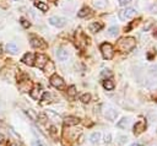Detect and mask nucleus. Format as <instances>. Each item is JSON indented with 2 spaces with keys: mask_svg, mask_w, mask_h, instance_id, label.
<instances>
[{
  "mask_svg": "<svg viewBox=\"0 0 157 146\" xmlns=\"http://www.w3.org/2000/svg\"><path fill=\"white\" fill-rule=\"evenodd\" d=\"M101 52H102L103 58L107 60H111L114 56V49H113L112 44H109V43H103L101 45Z\"/></svg>",
  "mask_w": 157,
  "mask_h": 146,
  "instance_id": "f03ea898",
  "label": "nucleus"
},
{
  "mask_svg": "<svg viewBox=\"0 0 157 146\" xmlns=\"http://www.w3.org/2000/svg\"><path fill=\"white\" fill-rule=\"evenodd\" d=\"M6 3V0H0V6L1 8H8V4H5Z\"/></svg>",
  "mask_w": 157,
  "mask_h": 146,
  "instance_id": "e433bc0d",
  "label": "nucleus"
},
{
  "mask_svg": "<svg viewBox=\"0 0 157 146\" xmlns=\"http://www.w3.org/2000/svg\"><path fill=\"white\" fill-rule=\"evenodd\" d=\"M104 3L106 0H95V5L97 8H104Z\"/></svg>",
  "mask_w": 157,
  "mask_h": 146,
  "instance_id": "c756f323",
  "label": "nucleus"
},
{
  "mask_svg": "<svg viewBox=\"0 0 157 146\" xmlns=\"http://www.w3.org/2000/svg\"><path fill=\"white\" fill-rule=\"evenodd\" d=\"M129 125V119L128 118H123L122 121H119L118 123H117V127L118 128H122V129H125Z\"/></svg>",
  "mask_w": 157,
  "mask_h": 146,
  "instance_id": "412c9836",
  "label": "nucleus"
},
{
  "mask_svg": "<svg viewBox=\"0 0 157 146\" xmlns=\"http://www.w3.org/2000/svg\"><path fill=\"white\" fill-rule=\"evenodd\" d=\"M136 47V39L133 37H124L120 38L117 43V48L123 53H130Z\"/></svg>",
  "mask_w": 157,
  "mask_h": 146,
  "instance_id": "f257e3e1",
  "label": "nucleus"
},
{
  "mask_svg": "<svg viewBox=\"0 0 157 146\" xmlns=\"http://www.w3.org/2000/svg\"><path fill=\"white\" fill-rule=\"evenodd\" d=\"M21 23H22V26L25 28H27V27H30V22L27 20H25V19H21Z\"/></svg>",
  "mask_w": 157,
  "mask_h": 146,
  "instance_id": "f704fd0d",
  "label": "nucleus"
},
{
  "mask_svg": "<svg viewBox=\"0 0 157 146\" xmlns=\"http://www.w3.org/2000/svg\"><path fill=\"white\" fill-rule=\"evenodd\" d=\"M11 146H19V144H12Z\"/></svg>",
  "mask_w": 157,
  "mask_h": 146,
  "instance_id": "37998d69",
  "label": "nucleus"
},
{
  "mask_svg": "<svg viewBox=\"0 0 157 146\" xmlns=\"http://www.w3.org/2000/svg\"><path fill=\"white\" fill-rule=\"evenodd\" d=\"M38 121H39V123L44 124L47 121H48V118H47L45 114H39V116H38Z\"/></svg>",
  "mask_w": 157,
  "mask_h": 146,
  "instance_id": "c85d7f7f",
  "label": "nucleus"
},
{
  "mask_svg": "<svg viewBox=\"0 0 157 146\" xmlns=\"http://www.w3.org/2000/svg\"><path fill=\"white\" fill-rule=\"evenodd\" d=\"M48 1H50V3H55V1H58V0H48Z\"/></svg>",
  "mask_w": 157,
  "mask_h": 146,
  "instance_id": "a19ab883",
  "label": "nucleus"
},
{
  "mask_svg": "<svg viewBox=\"0 0 157 146\" xmlns=\"http://www.w3.org/2000/svg\"><path fill=\"white\" fill-rule=\"evenodd\" d=\"M34 5H36V8H38V9L42 10L43 12H45L47 10H48V5L44 4V3H42V1H36Z\"/></svg>",
  "mask_w": 157,
  "mask_h": 146,
  "instance_id": "b1692460",
  "label": "nucleus"
},
{
  "mask_svg": "<svg viewBox=\"0 0 157 146\" xmlns=\"http://www.w3.org/2000/svg\"><path fill=\"white\" fill-rule=\"evenodd\" d=\"M48 60H49V59L47 58L44 54H37V55H36V60H34L36 63H34L33 65H36L37 67H39V69H43L44 65L47 64V61H48Z\"/></svg>",
  "mask_w": 157,
  "mask_h": 146,
  "instance_id": "423d86ee",
  "label": "nucleus"
},
{
  "mask_svg": "<svg viewBox=\"0 0 157 146\" xmlns=\"http://www.w3.org/2000/svg\"><path fill=\"white\" fill-rule=\"evenodd\" d=\"M31 45H32L33 48H44V47H47V44L43 42V39H41L38 37L31 38Z\"/></svg>",
  "mask_w": 157,
  "mask_h": 146,
  "instance_id": "1a4fd4ad",
  "label": "nucleus"
},
{
  "mask_svg": "<svg viewBox=\"0 0 157 146\" xmlns=\"http://www.w3.org/2000/svg\"><path fill=\"white\" fill-rule=\"evenodd\" d=\"M31 87H32V83H31V81L30 80H23V81H20L19 82V88L22 92H28V91H31Z\"/></svg>",
  "mask_w": 157,
  "mask_h": 146,
  "instance_id": "9d476101",
  "label": "nucleus"
},
{
  "mask_svg": "<svg viewBox=\"0 0 157 146\" xmlns=\"http://www.w3.org/2000/svg\"><path fill=\"white\" fill-rule=\"evenodd\" d=\"M101 138H102L101 133H93V134L91 135L90 140H91V143H92V144H98L99 141H101Z\"/></svg>",
  "mask_w": 157,
  "mask_h": 146,
  "instance_id": "a211bd4d",
  "label": "nucleus"
},
{
  "mask_svg": "<svg viewBox=\"0 0 157 146\" xmlns=\"http://www.w3.org/2000/svg\"><path fill=\"white\" fill-rule=\"evenodd\" d=\"M33 58H34V55L32 53H27V54H25V56L22 58V61L25 63L26 65H30V66H32L33 65Z\"/></svg>",
  "mask_w": 157,
  "mask_h": 146,
  "instance_id": "f3484780",
  "label": "nucleus"
},
{
  "mask_svg": "<svg viewBox=\"0 0 157 146\" xmlns=\"http://www.w3.org/2000/svg\"><path fill=\"white\" fill-rule=\"evenodd\" d=\"M130 146H141V144H139V143H135V144H133V145H130Z\"/></svg>",
  "mask_w": 157,
  "mask_h": 146,
  "instance_id": "ea45409f",
  "label": "nucleus"
},
{
  "mask_svg": "<svg viewBox=\"0 0 157 146\" xmlns=\"http://www.w3.org/2000/svg\"><path fill=\"white\" fill-rule=\"evenodd\" d=\"M54 69H55V67H54V64H53V61H52V60H48V61H47V64H45L44 67H43V70H44L48 75H52V74H53V72H54Z\"/></svg>",
  "mask_w": 157,
  "mask_h": 146,
  "instance_id": "dca6fc26",
  "label": "nucleus"
},
{
  "mask_svg": "<svg viewBox=\"0 0 157 146\" xmlns=\"http://www.w3.org/2000/svg\"><path fill=\"white\" fill-rule=\"evenodd\" d=\"M32 146H43V144L41 143V140H34L32 143Z\"/></svg>",
  "mask_w": 157,
  "mask_h": 146,
  "instance_id": "c9c22d12",
  "label": "nucleus"
},
{
  "mask_svg": "<svg viewBox=\"0 0 157 146\" xmlns=\"http://www.w3.org/2000/svg\"><path fill=\"white\" fill-rule=\"evenodd\" d=\"M45 116H47V118H48L49 121H52V122H59V121H60V117H59L54 111H47V112H45Z\"/></svg>",
  "mask_w": 157,
  "mask_h": 146,
  "instance_id": "2eb2a0df",
  "label": "nucleus"
},
{
  "mask_svg": "<svg viewBox=\"0 0 157 146\" xmlns=\"http://www.w3.org/2000/svg\"><path fill=\"white\" fill-rule=\"evenodd\" d=\"M127 141H128V138H127V136H124V135H123V136H119V144H120V145L125 144Z\"/></svg>",
  "mask_w": 157,
  "mask_h": 146,
  "instance_id": "473e14b6",
  "label": "nucleus"
},
{
  "mask_svg": "<svg viewBox=\"0 0 157 146\" xmlns=\"http://www.w3.org/2000/svg\"><path fill=\"white\" fill-rule=\"evenodd\" d=\"M88 28L92 33H96V32H99L102 28H103V23L102 22H92L90 26H88Z\"/></svg>",
  "mask_w": 157,
  "mask_h": 146,
  "instance_id": "f8f14e48",
  "label": "nucleus"
},
{
  "mask_svg": "<svg viewBox=\"0 0 157 146\" xmlns=\"http://www.w3.org/2000/svg\"><path fill=\"white\" fill-rule=\"evenodd\" d=\"M145 130H146V122L145 121H139L134 125V134L135 135H140L143 132H145Z\"/></svg>",
  "mask_w": 157,
  "mask_h": 146,
  "instance_id": "6e6552de",
  "label": "nucleus"
},
{
  "mask_svg": "<svg viewBox=\"0 0 157 146\" xmlns=\"http://www.w3.org/2000/svg\"><path fill=\"white\" fill-rule=\"evenodd\" d=\"M49 22L50 25L55 26V27H64L65 23H66V20L63 19V17H58V16H53L49 19Z\"/></svg>",
  "mask_w": 157,
  "mask_h": 146,
  "instance_id": "0eeeda50",
  "label": "nucleus"
},
{
  "mask_svg": "<svg viewBox=\"0 0 157 146\" xmlns=\"http://www.w3.org/2000/svg\"><path fill=\"white\" fill-rule=\"evenodd\" d=\"M1 52H3V47L0 45V54H1Z\"/></svg>",
  "mask_w": 157,
  "mask_h": 146,
  "instance_id": "79ce46f5",
  "label": "nucleus"
},
{
  "mask_svg": "<svg viewBox=\"0 0 157 146\" xmlns=\"http://www.w3.org/2000/svg\"><path fill=\"white\" fill-rule=\"evenodd\" d=\"M111 141H112V135H111V134H107L106 136H104V143H106V144H109Z\"/></svg>",
  "mask_w": 157,
  "mask_h": 146,
  "instance_id": "72a5a7b5",
  "label": "nucleus"
},
{
  "mask_svg": "<svg viewBox=\"0 0 157 146\" xmlns=\"http://www.w3.org/2000/svg\"><path fill=\"white\" fill-rule=\"evenodd\" d=\"M50 85H52V86H54L55 88H64L65 82H64V80H63L60 76H58V75H53V76L50 77Z\"/></svg>",
  "mask_w": 157,
  "mask_h": 146,
  "instance_id": "39448f33",
  "label": "nucleus"
},
{
  "mask_svg": "<svg viewBox=\"0 0 157 146\" xmlns=\"http://www.w3.org/2000/svg\"><path fill=\"white\" fill-rule=\"evenodd\" d=\"M130 3H132V0H119L120 6H127V5H129Z\"/></svg>",
  "mask_w": 157,
  "mask_h": 146,
  "instance_id": "7c9ffc66",
  "label": "nucleus"
},
{
  "mask_svg": "<svg viewBox=\"0 0 157 146\" xmlns=\"http://www.w3.org/2000/svg\"><path fill=\"white\" fill-rule=\"evenodd\" d=\"M102 75H103V76H106V75H108V76H111V75H112V72H111V71H109V70H104V71L102 72Z\"/></svg>",
  "mask_w": 157,
  "mask_h": 146,
  "instance_id": "4c0bfd02",
  "label": "nucleus"
},
{
  "mask_svg": "<svg viewBox=\"0 0 157 146\" xmlns=\"http://www.w3.org/2000/svg\"><path fill=\"white\" fill-rule=\"evenodd\" d=\"M90 100H91L90 93H83V95H81V97H80V101L82 103H88V102H90Z\"/></svg>",
  "mask_w": 157,
  "mask_h": 146,
  "instance_id": "393cba45",
  "label": "nucleus"
},
{
  "mask_svg": "<svg viewBox=\"0 0 157 146\" xmlns=\"http://www.w3.org/2000/svg\"><path fill=\"white\" fill-rule=\"evenodd\" d=\"M103 114L107 119H109V121H116L117 117H118V112L111 106H104Z\"/></svg>",
  "mask_w": 157,
  "mask_h": 146,
  "instance_id": "20e7f679",
  "label": "nucleus"
},
{
  "mask_svg": "<svg viewBox=\"0 0 157 146\" xmlns=\"http://www.w3.org/2000/svg\"><path fill=\"white\" fill-rule=\"evenodd\" d=\"M135 15V10L132 9V8H127L124 10H120L118 12V16L122 21H127V20H130L133 16Z\"/></svg>",
  "mask_w": 157,
  "mask_h": 146,
  "instance_id": "7ed1b4c3",
  "label": "nucleus"
},
{
  "mask_svg": "<svg viewBox=\"0 0 157 146\" xmlns=\"http://www.w3.org/2000/svg\"><path fill=\"white\" fill-rule=\"evenodd\" d=\"M47 102H50V95H49L48 92L43 93V98H42V102H41V104H45Z\"/></svg>",
  "mask_w": 157,
  "mask_h": 146,
  "instance_id": "a878e982",
  "label": "nucleus"
},
{
  "mask_svg": "<svg viewBox=\"0 0 157 146\" xmlns=\"http://www.w3.org/2000/svg\"><path fill=\"white\" fill-rule=\"evenodd\" d=\"M4 141H5V136L3 134H0V144H3Z\"/></svg>",
  "mask_w": 157,
  "mask_h": 146,
  "instance_id": "58836bf2",
  "label": "nucleus"
},
{
  "mask_svg": "<svg viewBox=\"0 0 157 146\" xmlns=\"http://www.w3.org/2000/svg\"><path fill=\"white\" fill-rule=\"evenodd\" d=\"M91 14V9L90 8H83V9H81L80 11H78V17H86V16H88V15Z\"/></svg>",
  "mask_w": 157,
  "mask_h": 146,
  "instance_id": "6ab92c4d",
  "label": "nucleus"
},
{
  "mask_svg": "<svg viewBox=\"0 0 157 146\" xmlns=\"http://www.w3.org/2000/svg\"><path fill=\"white\" fill-rule=\"evenodd\" d=\"M103 87L106 88V90H108V91H112L114 88V82L112 80H104L103 81Z\"/></svg>",
  "mask_w": 157,
  "mask_h": 146,
  "instance_id": "aec40b11",
  "label": "nucleus"
},
{
  "mask_svg": "<svg viewBox=\"0 0 157 146\" xmlns=\"http://www.w3.org/2000/svg\"><path fill=\"white\" fill-rule=\"evenodd\" d=\"M26 114H27L32 121H37L38 119V114L36 113V111H33V109H27V111H26Z\"/></svg>",
  "mask_w": 157,
  "mask_h": 146,
  "instance_id": "5701e85b",
  "label": "nucleus"
},
{
  "mask_svg": "<svg viewBox=\"0 0 157 146\" xmlns=\"http://www.w3.org/2000/svg\"><path fill=\"white\" fill-rule=\"evenodd\" d=\"M31 97L32 98H34V100H38V98L41 97V95H42V87L39 86V85H37L36 86L33 90H31Z\"/></svg>",
  "mask_w": 157,
  "mask_h": 146,
  "instance_id": "ddd939ff",
  "label": "nucleus"
},
{
  "mask_svg": "<svg viewBox=\"0 0 157 146\" xmlns=\"http://www.w3.org/2000/svg\"><path fill=\"white\" fill-rule=\"evenodd\" d=\"M80 123V119L78 118H76V117H66L65 119H64V124L66 125V127H71V125H76V124H78Z\"/></svg>",
  "mask_w": 157,
  "mask_h": 146,
  "instance_id": "9b49d317",
  "label": "nucleus"
},
{
  "mask_svg": "<svg viewBox=\"0 0 157 146\" xmlns=\"http://www.w3.org/2000/svg\"><path fill=\"white\" fill-rule=\"evenodd\" d=\"M108 32H109V36H112V37H114V36H117L118 33V27H116V26H113V27H111L108 30Z\"/></svg>",
  "mask_w": 157,
  "mask_h": 146,
  "instance_id": "cd10ccee",
  "label": "nucleus"
},
{
  "mask_svg": "<svg viewBox=\"0 0 157 146\" xmlns=\"http://www.w3.org/2000/svg\"><path fill=\"white\" fill-rule=\"evenodd\" d=\"M6 49H8L9 53H11V54H16L17 53V47H16L15 43H9L6 45Z\"/></svg>",
  "mask_w": 157,
  "mask_h": 146,
  "instance_id": "4be33fe9",
  "label": "nucleus"
},
{
  "mask_svg": "<svg viewBox=\"0 0 157 146\" xmlns=\"http://www.w3.org/2000/svg\"><path fill=\"white\" fill-rule=\"evenodd\" d=\"M56 55H58V59H59L60 61H65V60H67V56H69L67 52H66L64 48H59L58 52H56Z\"/></svg>",
  "mask_w": 157,
  "mask_h": 146,
  "instance_id": "4468645a",
  "label": "nucleus"
},
{
  "mask_svg": "<svg viewBox=\"0 0 157 146\" xmlns=\"http://www.w3.org/2000/svg\"><path fill=\"white\" fill-rule=\"evenodd\" d=\"M49 133H50L52 136L55 138V136H56V128H55V127H50V129H49Z\"/></svg>",
  "mask_w": 157,
  "mask_h": 146,
  "instance_id": "2f4dec72",
  "label": "nucleus"
},
{
  "mask_svg": "<svg viewBox=\"0 0 157 146\" xmlns=\"http://www.w3.org/2000/svg\"><path fill=\"white\" fill-rule=\"evenodd\" d=\"M67 95H69L70 97H75V95H76V87L75 86H70L69 88H67Z\"/></svg>",
  "mask_w": 157,
  "mask_h": 146,
  "instance_id": "bb28decb",
  "label": "nucleus"
}]
</instances>
